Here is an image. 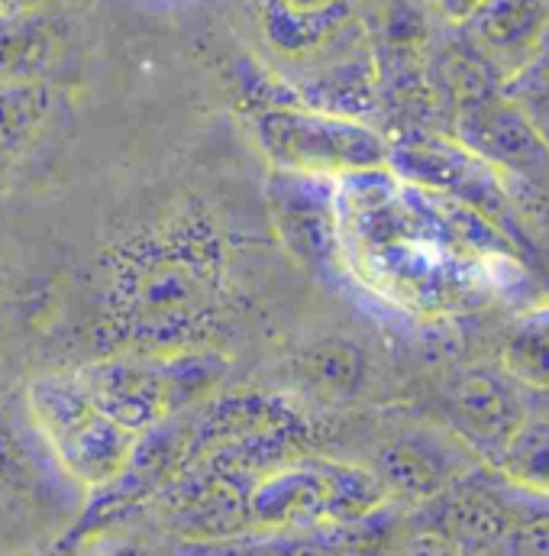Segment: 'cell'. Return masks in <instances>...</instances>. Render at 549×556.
Masks as SVG:
<instances>
[{"instance_id":"cell-1","label":"cell","mask_w":549,"mask_h":556,"mask_svg":"<svg viewBox=\"0 0 549 556\" xmlns=\"http://www.w3.org/2000/svg\"><path fill=\"white\" fill-rule=\"evenodd\" d=\"M333 214L340 269L398 311L475 314L527 285L511 230L388 165L336 178Z\"/></svg>"},{"instance_id":"cell-2","label":"cell","mask_w":549,"mask_h":556,"mask_svg":"<svg viewBox=\"0 0 549 556\" xmlns=\"http://www.w3.org/2000/svg\"><path fill=\"white\" fill-rule=\"evenodd\" d=\"M388 502L379 472L323 456H278L246 489V518L266 531L356 525Z\"/></svg>"},{"instance_id":"cell-3","label":"cell","mask_w":549,"mask_h":556,"mask_svg":"<svg viewBox=\"0 0 549 556\" xmlns=\"http://www.w3.org/2000/svg\"><path fill=\"white\" fill-rule=\"evenodd\" d=\"M26 405L59 466L88 489H107L137 453L139 433L111 415L81 372L42 376L26 389Z\"/></svg>"},{"instance_id":"cell-4","label":"cell","mask_w":549,"mask_h":556,"mask_svg":"<svg viewBox=\"0 0 549 556\" xmlns=\"http://www.w3.org/2000/svg\"><path fill=\"white\" fill-rule=\"evenodd\" d=\"M224 366L210 353H130L81 369L94 399L139 437L201 402Z\"/></svg>"},{"instance_id":"cell-5","label":"cell","mask_w":549,"mask_h":556,"mask_svg":"<svg viewBox=\"0 0 549 556\" xmlns=\"http://www.w3.org/2000/svg\"><path fill=\"white\" fill-rule=\"evenodd\" d=\"M259 149L281 172L343 178L388 165V142L372 124L320 108H263L253 117Z\"/></svg>"},{"instance_id":"cell-6","label":"cell","mask_w":549,"mask_h":556,"mask_svg":"<svg viewBox=\"0 0 549 556\" xmlns=\"http://www.w3.org/2000/svg\"><path fill=\"white\" fill-rule=\"evenodd\" d=\"M388 168L411 178L417 185L436 188L443 194H452L505 230L518 233V220L508 201V188L491 162H485L478 152H472L459 139L413 137L388 142Z\"/></svg>"},{"instance_id":"cell-7","label":"cell","mask_w":549,"mask_h":556,"mask_svg":"<svg viewBox=\"0 0 549 556\" xmlns=\"http://www.w3.org/2000/svg\"><path fill=\"white\" fill-rule=\"evenodd\" d=\"M333 181L320 175L281 172L269 178V214L284 250L310 269L340 266L336 260V214Z\"/></svg>"},{"instance_id":"cell-8","label":"cell","mask_w":549,"mask_h":556,"mask_svg":"<svg viewBox=\"0 0 549 556\" xmlns=\"http://www.w3.org/2000/svg\"><path fill=\"white\" fill-rule=\"evenodd\" d=\"M459 142L498 168V175H549V149L531 121L505 101H478L462 111Z\"/></svg>"},{"instance_id":"cell-9","label":"cell","mask_w":549,"mask_h":556,"mask_svg":"<svg viewBox=\"0 0 549 556\" xmlns=\"http://www.w3.org/2000/svg\"><path fill=\"white\" fill-rule=\"evenodd\" d=\"M353 7L356 0H253L266 42L288 59L327 46L349 23Z\"/></svg>"},{"instance_id":"cell-10","label":"cell","mask_w":549,"mask_h":556,"mask_svg":"<svg viewBox=\"0 0 549 556\" xmlns=\"http://www.w3.org/2000/svg\"><path fill=\"white\" fill-rule=\"evenodd\" d=\"M452 415L462 424V433L475 446H485L491 453V459L498 456V450L505 446L511 430L524 420L521 408H518V399L511 395V389H505L491 376L465 379L456 389Z\"/></svg>"},{"instance_id":"cell-11","label":"cell","mask_w":549,"mask_h":556,"mask_svg":"<svg viewBox=\"0 0 549 556\" xmlns=\"http://www.w3.org/2000/svg\"><path fill=\"white\" fill-rule=\"evenodd\" d=\"M207 301L204 278L184 266H155L139 278L133 291V317L145 330H168L175 320H191Z\"/></svg>"},{"instance_id":"cell-12","label":"cell","mask_w":549,"mask_h":556,"mask_svg":"<svg viewBox=\"0 0 549 556\" xmlns=\"http://www.w3.org/2000/svg\"><path fill=\"white\" fill-rule=\"evenodd\" d=\"M501 369L511 382L549 392V301L531 304L508 330Z\"/></svg>"},{"instance_id":"cell-13","label":"cell","mask_w":549,"mask_h":556,"mask_svg":"<svg viewBox=\"0 0 549 556\" xmlns=\"http://www.w3.org/2000/svg\"><path fill=\"white\" fill-rule=\"evenodd\" d=\"M495 466L514 489L549 498V417H524L498 450Z\"/></svg>"},{"instance_id":"cell-14","label":"cell","mask_w":549,"mask_h":556,"mask_svg":"<svg viewBox=\"0 0 549 556\" xmlns=\"http://www.w3.org/2000/svg\"><path fill=\"white\" fill-rule=\"evenodd\" d=\"M469 20L485 39V46L498 52H514L540 39L547 7L544 0H482Z\"/></svg>"},{"instance_id":"cell-15","label":"cell","mask_w":549,"mask_h":556,"mask_svg":"<svg viewBox=\"0 0 549 556\" xmlns=\"http://www.w3.org/2000/svg\"><path fill=\"white\" fill-rule=\"evenodd\" d=\"M52 111V91L33 78L0 81V162L23 152Z\"/></svg>"},{"instance_id":"cell-16","label":"cell","mask_w":549,"mask_h":556,"mask_svg":"<svg viewBox=\"0 0 549 556\" xmlns=\"http://www.w3.org/2000/svg\"><path fill=\"white\" fill-rule=\"evenodd\" d=\"M49 59V36L29 16L0 13V81L33 78Z\"/></svg>"},{"instance_id":"cell-17","label":"cell","mask_w":549,"mask_h":556,"mask_svg":"<svg viewBox=\"0 0 549 556\" xmlns=\"http://www.w3.org/2000/svg\"><path fill=\"white\" fill-rule=\"evenodd\" d=\"M382 479L388 489H405L411 495H433L443 485V472L436 469V463L413 446H398L385 456Z\"/></svg>"},{"instance_id":"cell-18","label":"cell","mask_w":549,"mask_h":556,"mask_svg":"<svg viewBox=\"0 0 549 556\" xmlns=\"http://www.w3.org/2000/svg\"><path fill=\"white\" fill-rule=\"evenodd\" d=\"M323 366L317 369V382L320 386H330V389H349L356 382V372H359V356L353 346H343V343H333L330 350H320L317 356Z\"/></svg>"},{"instance_id":"cell-19","label":"cell","mask_w":549,"mask_h":556,"mask_svg":"<svg viewBox=\"0 0 549 556\" xmlns=\"http://www.w3.org/2000/svg\"><path fill=\"white\" fill-rule=\"evenodd\" d=\"M511 544L508 551L514 554H549V518H537L521 525L518 531H511Z\"/></svg>"},{"instance_id":"cell-20","label":"cell","mask_w":549,"mask_h":556,"mask_svg":"<svg viewBox=\"0 0 549 556\" xmlns=\"http://www.w3.org/2000/svg\"><path fill=\"white\" fill-rule=\"evenodd\" d=\"M436 3H439V10H443L449 20H469L482 0H436Z\"/></svg>"},{"instance_id":"cell-21","label":"cell","mask_w":549,"mask_h":556,"mask_svg":"<svg viewBox=\"0 0 549 556\" xmlns=\"http://www.w3.org/2000/svg\"><path fill=\"white\" fill-rule=\"evenodd\" d=\"M7 456H10V453H7V433H3V427H0V469L7 466Z\"/></svg>"},{"instance_id":"cell-22","label":"cell","mask_w":549,"mask_h":556,"mask_svg":"<svg viewBox=\"0 0 549 556\" xmlns=\"http://www.w3.org/2000/svg\"><path fill=\"white\" fill-rule=\"evenodd\" d=\"M7 7H10V0H0V13H3Z\"/></svg>"}]
</instances>
